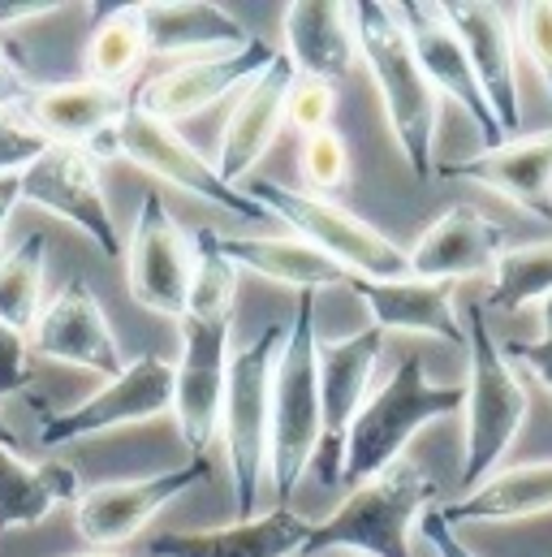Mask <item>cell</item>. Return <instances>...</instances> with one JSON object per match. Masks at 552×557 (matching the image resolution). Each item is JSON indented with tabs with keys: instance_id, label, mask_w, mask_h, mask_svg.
Returning <instances> with one entry per match:
<instances>
[{
	"instance_id": "obj_16",
	"label": "cell",
	"mask_w": 552,
	"mask_h": 557,
	"mask_svg": "<svg viewBox=\"0 0 552 557\" xmlns=\"http://www.w3.org/2000/svg\"><path fill=\"white\" fill-rule=\"evenodd\" d=\"M30 346L43 359H57L65 368H83L96 372L104 381H113L130 359H122L117 333L96 298V289L83 277L65 281L39 311L35 329H30Z\"/></svg>"
},
{
	"instance_id": "obj_12",
	"label": "cell",
	"mask_w": 552,
	"mask_h": 557,
	"mask_svg": "<svg viewBox=\"0 0 552 557\" xmlns=\"http://www.w3.org/2000/svg\"><path fill=\"white\" fill-rule=\"evenodd\" d=\"M229 320H181V359L173 368V419L195 458L221 436V407L229 385Z\"/></svg>"
},
{
	"instance_id": "obj_24",
	"label": "cell",
	"mask_w": 552,
	"mask_h": 557,
	"mask_svg": "<svg viewBox=\"0 0 552 557\" xmlns=\"http://www.w3.org/2000/svg\"><path fill=\"white\" fill-rule=\"evenodd\" d=\"M350 289L367 302L372 324L380 333H423L440 337L453 346H466V329L453 302L449 281H423V277H393V281H363L350 277Z\"/></svg>"
},
{
	"instance_id": "obj_21",
	"label": "cell",
	"mask_w": 552,
	"mask_h": 557,
	"mask_svg": "<svg viewBox=\"0 0 552 557\" xmlns=\"http://www.w3.org/2000/svg\"><path fill=\"white\" fill-rule=\"evenodd\" d=\"M449 182L484 186L514 208L531 212L536 221H552V131L505 139L501 147H484L471 160H453L436 169Z\"/></svg>"
},
{
	"instance_id": "obj_2",
	"label": "cell",
	"mask_w": 552,
	"mask_h": 557,
	"mask_svg": "<svg viewBox=\"0 0 552 557\" xmlns=\"http://www.w3.org/2000/svg\"><path fill=\"white\" fill-rule=\"evenodd\" d=\"M431 506L436 480L418 462L402 458L389 471L354 484L324 523H311L302 554L341 549L363 557H411V532Z\"/></svg>"
},
{
	"instance_id": "obj_37",
	"label": "cell",
	"mask_w": 552,
	"mask_h": 557,
	"mask_svg": "<svg viewBox=\"0 0 552 557\" xmlns=\"http://www.w3.org/2000/svg\"><path fill=\"white\" fill-rule=\"evenodd\" d=\"M43 147H48V139L22 113H4L0 109V177L4 173H22Z\"/></svg>"
},
{
	"instance_id": "obj_33",
	"label": "cell",
	"mask_w": 552,
	"mask_h": 557,
	"mask_svg": "<svg viewBox=\"0 0 552 557\" xmlns=\"http://www.w3.org/2000/svg\"><path fill=\"white\" fill-rule=\"evenodd\" d=\"M190 238H195V269H190V294H186L181 320H229L238 269L221 256L216 230H195Z\"/></svg>"
},
{
	"instance_id": "obj_22",
	"label": "cell",
	"mask_w": 552,
	"mask_h": 557,
	"mask_svg": "<svg viewBox=\"0 0 552 557\" xmlns=\"http://www.w3.org/2000/svg\"><path fill=\"white\" fill-rule=\"evenodd\" d=\"M501 251H505V230L497 221H488L479 208L453 203L418 234L406 260H411V277L457 285L466 277L492 273Z\"/></svg>"
},
{
	"instance_id": "obj_4",
	"label": "cell",
	"mask_w": 552,
	"mask_h": 557,
	"mask_svg": "<svg viewBox=\"0 0 552 557\" xmlns=\"http://www.w3.org/2000/svg\"><path fill=\"white\" fill-rule=\"evenodd\" d=\"M319 445V337H315V294H298L293 324H285V346L273 368V458L268 484L276 510L298 493Z\"/></svg>"
},
{
	"instance_id": "obj_46",
	"label": "cell",
	"mask_w": 552,
	"mask_h": 557,
	"mask_svg": "<svg viewBox=\"0 0 552 557\" xmlns=\"http://www.w3.org/2000/svg\"><path fill=\"white\" fill-rule=\"evenodd\" d=\"M337 557H363V554H337Z\"/></svg>"
},
{
	"instance_id": "obj_8",
	"label": "cell",
	"mask_w": 552,
	"mask_h": 557,
	"mask_svg": "<svg viewBox=\"0 0 552 557\" xmlns=\"http://www.w3.org/2000/svg\"><path fill=\"white\" fill-rule=\"evenodd\" d=\"M173 411V363L160 355H138L113 381H104L96 394H87L78 407L43 416L39 445L61 449L74 441H91L117 428H135Z\"/></svg>"
},
{
	"instance_id": "obj_41",
	"label": "cell",
	"mask_w": 552,
	"mask_h": 557,
	"mask_svg": "<svg viewBox=\"0 0 552 557\" xmlns=\"http://www.w3.org/2000/svg\"><path fill=\"white\" fill-rule=\"evenodd\" d=\"M505 355H514V359H523L544 385H549V394H552V342H505Z\"/></svg>"
},
{
	"instance_id": "obj_43",
	"label": "cell",
	"mask_w": 552,
	"mask_h": 557,
	"mask_svg": "<svg viewBox=\"0 0 552 557\" xmlns=\"http://www.w3.org/2000/svg\"><path fill=\"white\" fill-rule=\"evenodd\" d=\"M0 441H4V445H17V432L9 428V419L4 416H0Z\"/></svg>"
},
{
	"instance_id": "obj_42",
	"label": "cell",
	"mask_w": 552,
	"mask_h": 557,
	"mask_svg": "<svg viewBox=\"0 0 552 557\" xmlns=\"http://www.w3.org/2000/svg\"><path fill=\"white\" fill-rule=\"evenodd\" d=\"M17 203H22V173H4L0 177V256H4V230Z\"/></svg>"
},
{
	"instance_id": "obj_3",
	"label": "cell",
	"mask_w": 552,
	"mask_h": 557,
	"mask_svg": "<svg viewBox=\"0 0 552 557\" xmlns=\"http://www.w3.org/2000/svg\"><path fill=\"white\" fill-rule=\"evenodd\" d=\"M466 329V355H471V376H466V449H462V493L484 484L492 471H501V458L518 441L531 398L523 376L514 372L505 346L492 337L484 307L471 302L462 315Z\"/></svg>"
},
{
	"instance_id": "obj_9",
	"label": "cell",
	"mask_w": 552,
	"mask_h": 557,
	"mask_svg": "<svg viewBox=\"0 0 552 557\" xmlns=\"http://www.w3.org/2000/svg\"><path fill=\"white\" fill-rule=\"evenodd\" d=\"M22 203L43 208L87 234L109 260H122V238L100 186V160L70 143H48L22 169Z\"/></svg>"
},
{
	"instance_id": "obj_26",
	"label": "cell",
	"mask_w": 552,
	"mask_h": 557,
	"mask_svg": "<svg viewBox=\"0 0 552 557\" xmlns=\"http://www.w3.org/2000/svg\"><path fill=\"white\" fill-rule=\"evenodd\" d=\"M138 22L147 35V57H208L251 44L242 22L208 0H147L138 4Z\"/></svg>"
},
{
	"instance_id": "obj_38",
	"label": "cell",
	"mask_w": 552,
	"mask_h": 557,
	"mask_svg": "<svg viewBox=\"0 0 552 557\" xmlns=\"http://www.w3.org/2000/svg\"><path fill=\"white\" fill-rule=\"evenodd\" d=\"M30 376H35V368H30V342H26V333H17V329H9L0 320V398L22 394L30 385Z\"/></svg>"
},
{
	"instance_id": "obj_14",
	"label": "cell",
	"mask_w": 552,
	"mask_h": 557,
	"mask_svg": "<svg viewBox=\"0 0 552 557\" xmlns=\"http://www.w3.org/2000/svg\"><path fill=\"white\" fill-rule=\"evenodd\" d=\"M203 480H208V462L190 458L181 467H168V471H155V475H142V480L96 484V488L78 493L74 528L87 541V549H117V545L135 541L164 506H173L181 493H190Z\"/></svg>"
},
{
	"instance_id": "obj_23",
	"label": "cell",
	"mask_w": 552,
	"mask_h": 557,
	"mask_svg": "<svg viewBox=\"0 0 552 557\" xmlns=\"http://www.w3.org/2000/svg\"><path fill=\"white\" fill-rule=\"evenodd\" d=\"M285 35V61L298 78H346L359 61V30H354V4L337 0H293L280 13Z\"/></svg>"
},
{
	"instance_id": "obj_19",
	"label": "cell",
	"mask_w": 552,
	"mask_h": 557,
	"mask_svg": "<svg viewBox=\"0 0 552 557\" xmlns=\"http://www.w3.org/2000/svg\"><path fill=\"white\" fill-rule=\"evenodd\" d=\"M440 9L471 57V70L484 87V100H488L497 126L505 131V139H518L523 100H518V65H514V26H510L505 9L479 4V0H449Z\"/></svg>"
},
{
	"instance_id": "obj_36",
	"label": "cell",
	"mask_w": 552,
	"mask_h": 557,
	"mask_svg": "<svg viewBox=\"0 0 552 557\" xmlns=\"http://www.w3.org/2000/svg\"><path fill=\"white\" fill-rule=\"evenodd\" d=\"M514 39L523 44V52L531 57V65L540 70L544 87L552 91V0H536V4H518L514 9Z\"/></svg>"
},
{
	"instance_id": "obj_5",
	"label": "cell",
	"mask_w": 552,
	"mask_h": 557,
	"mask_svg": "<svg viewBox=\"0 0 552 557\" xmlns=\"http://www.w3.org/2000/svg\"><path fill=\"white\" fill-rule=\"evenodd\" d=\"M285 346V329H264L251 346L229 355V385L221 407V441L234 480V519L260 515V493L268 484L273 458V368Z\"/></svg>"
},
{
	"instance_id": "obj_10",
	"label": "cell",
	"mask_w": 552,
	"mask_h": 557,
	"mask_svg": "<svg viewBox=\"0 0 552 557\" xmlns=\"http://www.w3.org/2000/svg\"><path fill=\"white\" fill-rule=\"evenodd\" d=\"M380 350H385V333L376 324L337 342H319V445L311 467L324 484H341L346 436L372 394Z\"/></svg>"
},
{
	"instance_id": "obj_34",
	"label": "cell",
	"mask_w": 552,
	"mask_h": 557,
	"mask_svg": "<svg viewBox=\"0 0 552 557\" xmlns=\"http://www.w3.org/2000/svg\"><path fill=\"white\" fill-rule=\"evenodd\" d=\"M298 173H302V182H306L311 195L341 190L346 177H350V151H346V139H341L337 131H319V135L302 139Z\"/></svg>"
},
{
	"instance_id": "obj_40",
	"label": "cell",
	"mask_w": 552,
	"mask_h": 557,
	"mask_svg": "<svg viewBox=\"0 0 552 557\" xmlns=\"http://www.w3.org/2000/svg\"><path fill=\"white\" fill-rule=\"evenodd\" d=\"M30 83H26V70L17 65V57L0 44V109L4 113H22V104L30 100Z\"/></svg>"
},
{
	"instance_id": "obj_1",
	"label": "cell",
	"mask_w": 552,
	"mask_h": 557,
	"mask_svg": "<svg viewBox=\"0 0 552 557\" xmlns=\"http://www.w3.org/2000/svg\"><path fill=\"white\" fill-rule=\"evenodd\" d=\"M354 30H359V57L372 70L376 96L385 104L389 131L402 147L406 164L418 182H431V147H436V122H440V96L427 83L418 57L411 48V35L398 17L393 4L380 0H359L354 4Z\"/></svg>"
},
{
	"instance_id": "obj_39",
	"label": "cell",
	"mask_w": 552,
	"mask_h": 557,
	"mask_svg": "<svg viewBox=\"0 0 552 557\" xmlns=\"http://www.w3.org/2000/svg\"><path fill=\"white\" fill-rule=\"evenodd\" d=\"M418 532L427 536V545L436 549V557H479L462 536H457V528H449L444 523V515H440V506H431L423 519H418Z\"/></svg>"
},
{
	"instance_id": "obj_32",
	"label": "cell",
	"mask_w": 552,
	"mask_h": 557,
	"mask_svg": "<svg viewBox=\"0 0 552 557\" xmlns=\"http://www.w3.org/2000/svg\"><path fill=\"white\" fill-rule=\"evenodd\" d=\"M552 294V243H523L501 251L492 269L488 307L501 311H523L531 302H544Z\"/></svg>"
},
{
	"instance_id": "obj_25",
	"label": "cell",
	"mask_w": 552,
	"mask_h": 557,
	"mask_svg": "<svg viewBox=\"0 0 552 557\" xmlns=\"http://www.w3.org/2000/svg\"><path fill=\"white\" fill-rule=\"evenodd\" d=\"M306 536L311 523L280 506L208 532H164L147 545V557H293L302 554Z\"/></svg>"
},
{
	"instance_id": "obj_30",
	"label": "cell",
	"mask_w": 552,
	"mask_h": 557,
	"mask_svg": "<svg viewBox=\"0 0 552 557\" xmlns=\"http://www.w3.org/2000/svg\"><path fill=\"white\" fill-rule=\"evenodd\" d=\"M43 273H48V234L39 230L0 256V320L26 337L43 311Z\"/></svg>"
},
{
	"instance_id": "obj_44",
	"label": "cell",
	"mask_w": 552,
	"mask_h": 557,
	"mask_svg": "<svg viewBox=\"0 0 552 557\" xmlns=\"http://www.w3.org/2000/svg\"><path fill=\"white\" fill-rule=\"evenodd\" d=\"M544 342H552V294L544 298Z\"/></svg>"
},
{
	"instance_id": "obj_17",
	"label": "cell",
	"mask_w": 552,
	"mask_h": 557,
	"mask_svg": "<svg viewBox=\"0 0 552 557\" xmlns=\"http://www.w3.org/2000/svg\"><path fill=\"white\" fill-rule=\"evenodd\" d=\"M130 113V96L109 83H57L35 87L22 104V117L48 143H70L91 151L96 160L117 156V126Z\"/></svg>"
},
{
	"instance_id": "obj_31",
	"label": "cell",
	"mask_w": 552,
	"mask_h": 557,
	"mask_svg": "<svg viewBox=\"0 0 552 557\" xmlns=\"http://www.w3.org/2000/svg\"><path fill=\"white\" fill-rule=\"evenodd\" d=\"M142 61H147V35L138 22V4H122L96 22V30L87 39V78L91 83L122 87L126 78H135Z\"/></svg>"
},
{
	"instance_id": "obj_15",
	"label": "cell",
	"mask_w": 552,
	"mask_h": 557,
	"mask_svg": "<svg viewBox=\"0 0 552 557\" xmlns=\"http://www.w3.org/2000/svg\"><path fill=\"white\" fill-rule=\"evenodd\" d=\"M195 269V238L173 221L160 190H147L135 216V238L126 251V277L138 307L181 320Z\"/></svg>"
},
{
	"instance_id": "obj_27",
	"label": "cell",
	"mask_w": 552,
	"mask_h": 557,
	"mask_svg": "<svg viewBox=\"0 0 552 557\" xmlns=\"http://www.w3.org/2000/svg\"><path fill=\"white\" fill-rule=\"evenodd\" d=\"M549 510L552 458L501 467L484 484H475L471 493H462V497L440 506L449 528H457V523H518V519H536V515H549Z\"/></svg>"
},
{
	"instance_id": "obj_29",
	"label": "cell",
	"mask_w": 552,
	"mask_h": 557,
	"mask_svg": "<svg viewBox=\"0 0 552 557\" xmlns=\"http://www.w3.org/2000/svg\"><path fill=\"white\" fill-rule=\"evenodd\" d=\"M61 502H78V475L65 462H26L0 441V532L43 523Z\"/></svg>"
},
{
	"instance_id": "obj_7",
	"label": "cell",
	"mask_w": 552,
	"mask_h": 557,
	"mask_svg": "<svg viewBox=\"0 0 552 557\" xmlns=\"http://www.w3.org/2000/svg\"><path fill=\"white\" fill-rule=\"evenodd\" d=\"M247 195L268 216L285 221L298 243L315 247L324 260H333L350 277L393 281L411 273V260L393 238H385L376 225H367L350 208L333 203L328 195H311V190H293V186H276V182H255Z\"/></svg>"
},
{
	"instance_id": "obj_11",
	"label": "cell",
	"mask_w": 552,
	"mask_h": 557,
	"mask_svg": "<svg viewBox=\"0 0 552 557\" xmlns=\"http://www.w3.org/2000/svg\"><path fill=\"white\" fill-rule=\"evenodd\" d=\"M276 57V48H268L264 39H251L242 48L229 52H208V57H190L177 61L173 70L147 78L130 96L138 113H147L151 122H164L177 131V122L199 117L203 109H212L216 100H225L229 91H242L260 70H268Z\"/></svg>"
},
{
	"instance_id": "obj_35",
	"label": "cell",
	"mask_w": 552,
	"mask_h": 557,
	"mask_svg": "<svg viewBox=\"0 0 552 557\" xmlns=\"http://www.w3.org/2000/svg\"><path fill=\"white\" fill-rule=\"evenodd\" d=\"M337 113V91L333 83H319V78H293L289 87V100H285V126H293L302 139L319 135V131H333Z\"/></svg>"
},
{
	"instance_id": "obj_13",
	"label": "cell",
	"mask_w": 552,
	"mask_h": 557,
	"mask_svg": "<svg viewBox=\"0 0 552 557\" xmlns=\"http://www.w3.org/2000/svg\"><path fill=\"white\" fill-rule=\"evenodd\" d=\"M117 156H126L130 164H138L142 173H151L164 186H177L195 199H208L234 216H251V221H268V212L242 190V186H225L216 164L208 156H199L190 143L181 139L173 126L151 122L147 113H138L130 104V113L117 126Z\"/></svg>"
},
{
	"instance_id": "obj_20",
	"label": "cell",
	"mask_w": 552,
	"mask_h": 557,
	"mask_svg": "<svg viewBox=\"0 0 552 557\" xmlns=\"http://www.w3.org/2000/svg\"><path fill=\"white\" fill-rule=\"evenodd\" d=\"M293 78H298L293 65L285 61V52H276L273 65L260 70L242 87V96H238V104H234V113H229V122L221 131L216 160H212L225 186H238L273 151V143L285 131V100H289Z\"/></svg>"
},
{
	"instance_id": "obj_28",
	"label": "cell",
	"mask_w": 552,
	"mask_h": 557,
	"mask_svg": "<svg viewBox=\"0 0 552 557\" xmlns=\"http://www.w3.org/2000/svg\"><path fill=\"white\" fill-rule=\"evenodd\" d=\"M221 243V256L234 264V269H247L255 277L285 285V289H298V294H315V289H328V285H350V273L337 269L333 260H324L315 247L298 243L293 234L289 238H225L216 234Z\"/></svg>"
},
{
	"instance_id": "obj_18",
	"label": "cell",
	"mask_w": 552,
	"mask_h": 557,
	"mask_svg": "<svg viewBox=\"0 0 552 557\" xmlns=\"http://www.w3.org/2000/svg\"><path fill=\"white\" fill-rule=\"evenodd\" d=\"M406 35H411V48L427 74V83L436 87V96H449L453 104L466 109V117L479 126V139L484 147H501L505 143V131L497 126L488 100H484V87L471 70V57L457 39V30L449 26L444 9L440 4H423V0H406V4H393Z\"/></svg>"
},
{
	"instance_id": "obj_45",
	"label": "cell",
	"mask_w": 552,
	"mask_h": 557,
	"mask_svg": "<svg viewBox=\"0 0 552 557\" xmlns=\"http://www.w3.org/2000/svg\"><path fill=\"white\" fill-rule=\"evenodd\" d=\"M70 557H126V554H117V549H83V554H70Z\"/></svg>"
},
{
	"instance_id": "obj_6",
	"label": "cell",
	"mask_w": 552,
	"mask_h": 557,
	"mask_svg": "<svg viewBox=\"0 0 552 557\" xmlns=\"http://www.w3.org/2000/svg\"><path fill=\"white\" fill-rule=\"evenodd\" d=\"M466 407L462 385H436L423 372V359H402L398 372L367 394L363 411L350 423L346 436V458H341V484H363L393 462H402L406 445L414 441L418 428L431 419L457 416Z\"/></svg>"
}]
</instances>
